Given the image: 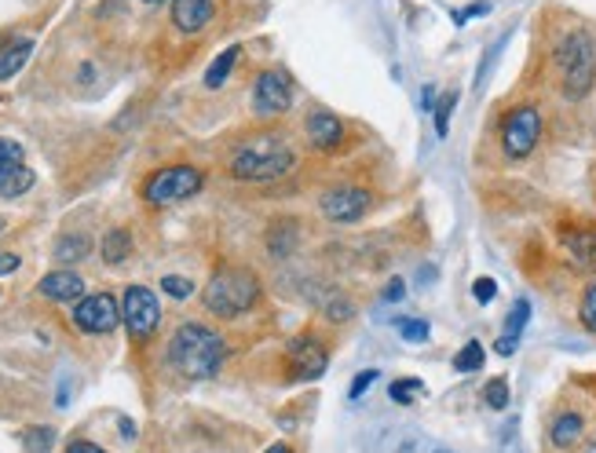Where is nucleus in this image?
<instances>
[{
    "instance_id": "58836bf2",
    "label": "nucleus",
    "mask_w": 596,
    "mask_h": 453,
    "mask_svg": "<svg viewBox=\"0 0 596 453\" xmlns=\"http://www.w3.org/2000/svg\"><path fill=\"white\" fill-rule=\"evenodd\" d=\"M421 110H436V88H432V84L421 92Z\"/></svg>"
},
{
    "instance_id": "0eeeda50",
    "label": "nucleus",
    "mask_w": 596,
    "mask_h": 453,
    "mask_svg": "<svg viewBox=\"0 0 596 453\" xmlns=\"http://www.w3.org/2000/svg\"><path fill=\"white\" fill-rule=\"evenodd\" d=\"M121 322H125L129 336L147 340V336L158 329V322H161L158 297H154L147 286H129L125 297H121Z\"/></svg>"
},
{
    "instance_id": "4be33fe9",
    "label": "nucleus",
    "mask_w": 596,
    "mask_h": 453,
    "mask_svg": "<svg viewBox=\"0 0 596 453\" xmlns=\"http://www.w3.org/2000/svg\"><path fill=\"white\" fill-rule=\"evenodd\" d=\"M293 245H296V223H293V220L274 223L271 234H267V249H271L274 256H285V252H293Z\"/></svg>"
},
{
    "instance_id": "72a5a7b5",
    "label": "nucleus",
    "mask_w": 596,
    "mask_h": 453,
    "mask_svg": "<svg viewBox=\"0 0 596 453\" xmlns=\"http://www.w3.org/2000/svg\"><path fill=\"white\" fill-rule=\"evenodd\" d=\"M377 377H380V370H362V373L351 381V392H348V395H351V399H362V392H366Z\"/></svg>"
},
{
    "instance_id": "a19ab883",
    "label": "nucleus",
    "mask_w": 596,
    "mask_h": 453,
    "mask_svg": "<svg viewBox=\"0 0 596 453\" xmlns=\"http://www.w3.org/2000/svg\"><path fill=\"white\" fill-rule=\"evenodd\" d=\"M585 453H596V442H592V446H585Z\"/></svg>"
},
{
    "instance_id": "c756f323",
    "label": "nucleus",
    "mask_w": 596,
    "mask_h": 453,
    "mask_svg": "<svg viewBox=\"0 0 596 453\" xmlns=\"http://www.w3.org/2000/svg\"><path fill=\"white\" fill-rule=\"evenodd\" d=\"M414 392H421V381H418V377H407V381H395L388 395H391V402L410 406V402H414Z\"/></svg>"
},
{
    "instance_id": "423d86ee",
    "label": "nucleus",
    "mask_w": 596,
    "mask_h": 453,
    "mask_svg": "<svg viewBox=\"0 0 596 453\" xmlns=\"http://www.w3.org/2000/svg\"><path fill=\"white\" fill-rule=\"evenodd\" d=\"M538 139H542V114L534 107H516L513 114H505V121H502V146H505L509 161L531 157Z\"/></svg>"
},
{
    "instance_id": "c9c22d12",
    "label": "nucleus",
    "mask_w": 596,
    "mask_h": 453,
    "mask_svg": "<svg viewBox=\"0 0 596 453\" xmlns=\"http://www.w3.org/2000/svg\"><path fill=\"white\" fill-rule=\"evenodd\" d=\"M403 297H407V286H403L399 278H391V282H388V289H384V300H388V304H395V300H403Z\"/></svg>"
},
{
    "instance_id": "dca6fc26",
    "label": "nucleus",
    "mask_w": 596,
    "mask_h": 453,
    "mask_svg": "<svg viewBox=\"0 0 596 453\" xmlns=\"http://www.w3.org/2000/svg\"><path fill=\"white\" fill-rule=\"evenodd\" d=\"M216 8H213V0H176L172 5V23L176 30L183 33H197V30H206L213 23Z\"/></svg>"
},
{
    "instance_id": "412c9836",
    "label": "nucleus",
    "mask_w": 596,
    "mask_h": 453,
    "mask_svg": "<svg viewBox=\"0 0 596 453\" xmlns=\"http://www.w3.org/2000/svg\"><path fill=\"white\" fill-rule=\"evenodd\" d=\"M238 52H242V48L231 44L224 55L213 59V66H209V73H206V84H209V88H220V84L231 77V70H235V62H238Z\"/></svg>"
},
{
    "instance_id": "79ce46f5",
    "label": "nucleus",
    "mask_w": 596,
    "mask_h": 453,
    "mask_svg": "<svg viewBox=\"0 0 596 453\" xmlns=\"http://www.w3.org/2000/svg\"><path fill=\"white\" fill-rule=\"evenodd\" d=\"M5 227H8V223H5V216H0V231H5Z\"/></svg>"
},
{
    "instance_id": "ea45409f",
    "label": "nucleus",
    "mask_w": 596,
    "mask_h": 453,
    "mask_svg": "<svg viewBox=\"0 0 596 453\" xmlns=\"http://www.w3.org/2000/svg\"><path fill=\"white\" fill-rule=\"evenodd\" d=\"M267 453H293V449H289V446H285V442H274V446H271V449H267Z\"/></svg>"
},
{
    "instance_id": "9d476101",
    "label": "nucleus",
    "mask_w": 596,
    "mask_h": 453,
    "mask_svg": "<svg viewBox=\"0 0 596 453\" xmlns=\"http://www.w3.org/2000/svg\"><path fill=\"white\" fill-rule=\"evenodd\" d=\"M118 322H121V307H118V300H114L111 293L84 297V300H77V307H73V326L84 329V333H91V336L114 333Z\"/></svg>"
},
{
    "instance_id": "2f4dec72",
    "label": "nucleus",
    "mask_w": 596,
    "mask_h": 453,
    "mask_svg": "<svg viewBox=\"0 0 596 453\" xmlns=\"http://www.w3.org/2000/svg\"><path fill=\"white\" fill-rule=\"evenodd\" d=\"M472 297H476L479 304H490L494 297H498V282H494V278H476V286H472Z\"/></svg>"
},
{
    "instance_id": "6ab92c4d",
    "label": "nucleus",
    "mask_w": 596,
    "mask_h": 453,
    "mask_svg": "<svg viewBox=\"0 0 596 453\" xmlns=\"http://www.w3.org/2000/svg\"><path fill=\"white\" fill-rule=\"evenodd\" d=\"M582 431H585V420L578 413H560L553 420V428H549V439H553L556 449H571L582 439Z\"/></svg>"
},
{
    "instance_id": "e433bc0d",
    "label": "nucleus",
    "mask_w": 596,
    "mask_h": 453,
    "mask_svg": "<svg viewBox=\"0 0 596 453\" xmlns=\"http://www.w3.org/2000/svg\"><path fill=\"white\" fill-rule=\"evenodd\" d=\"M66 453H107V449H103V446H95V442H81V439H77V442L66 446Z\"/></svg>"
},
{
    "instance_id": "1a4fd4ad",
    "label": "nucleus",
    "mask_w": 596,
    "mask_h": 453,
    "mask_svg": "<svg viewBox=\"0 0 596 453\" xmlns=\"http://www.w3.org/2000/svg\"><path fill=\"white\" fill-rule=\"evenodd\" d=\"M34 168L26 165V150L15 139H0V198H19L34 187Z\"/></svg>"
},
{
    "instance_id": "473e14b6",
    "label": "nucleus",
    "mask_w": 596,
    "mask_h": 453,
    "mask_svg": "<svg viewBox=\"0 0 596 453\" xmlns=\"http://www.w3.org/2000/svg\"><path fill=\"white\" fill-rule=\"evenodd\" d=\"M486 12H490V0H476V5H468V8H461V12H454V23H457V26H465L468 19L486 15Z\"/></svg>"
},
{
    "instance_id": "20e7f679",
    "label": "nucleus",
    "mask_w": 596,
    "mask_h": 453,
    "mask_svg": "<svg viewBox=\"0 0 596 453\" xmlns=\"http://www.w3.org/2000/svg\"><path fill=\"white\" fill-rule=\"evenodd\" d=\"M556 70L563 80L567 99H585L596 80V48L585 33H567L556 44Z\"/></svg>"
},
{
    "instance_id": "b1692460",
    "label": "nucleus",
    "mask_w": 596,
    "mask_h": 453,
    "mask_svg": "<svg viewBox=\"0 0 596 453\" xmlns=\"http://www.w3.org/2000/svg\"><path fill=\"white\" fill-rule=\"evenodd\" d=\"M483 366V344L479 340H468L457 354H454V370L457 373H476Z\"/></svg>"
},
{
    "instance_id": "cd10ccee",
    "label": "nucleus",
    "mask_w": 596,
    "mask_h": 453,
    "mask_svg": "<svg viewBox=\"0 0 596 453\" xmlns=\"http://www.w3.org/2000/svg\"><path fill=\"white\" fill-rule=\"evenodd\" d=\"M399 336L410 344H425L428 340V322L425 318H399Z\"/></svg>"
},
{
    "instance_id": "bb28decb",
    "label": "nucleus",
    "mask_w": 596,
    "mask_h": 453,
    "mask_svg": "<svg viewBox=\"0 0 596 453\" xmlns=\"http://www.w3.org/2000/svg\"><path fill=\"white\" fill-rule=\"evenodd\" d=\"M454 107H457V92H447V96L436 103V132H439V136L450 132V114H454Z\"/></svg>"
},
{
    "instance_id": "7ed1b4c3",
    "label": "nucleus",
    "mask_w": 596,
    "mask_h": 453,
    "mask_svg": "<svg viewBox=\"0 0 596 453\" xmlns=\"http://www.w3.org/2000/svg\"><path fill=\"white\" fill-rule=\"evenodd\" d=\"M293 165H296V157L278 136H256L245 146H238L231 157V172L238 179H245V184H267V179L285 175Z\"/></svg>"
},
{
    "instance_id": "9b49d317",
    "label": "nucleus",
    "mask_w": 596,
    "mask_h": 453,
    "mask_svg": "<svg viewBox=\"0 0 596 453\" xmlns=\"http://www.w3.org/2000/svg\"><path fill=\"white\" fill-rule=\"evenodd\" d=\"M370 209V191L362 187H333L322 194V216L330 223H355Z\"/></svg>"
},
{
    "instance_id": "393cba45",
    "label": "nucleus",
    "mask_w": 596,
    "mask_h": 453,
    "mask_svg": "<svg viewBox=\"0 0 596 453\" xmlns=\"http://www.w3.org/2000/svg\"><path fill=\"white\" fill-rule=\"evenodd\" d=\"M483 399L490 410H505L509 406V381L505 377H494L486 388H483Z\"/></svg>"
},
{
    "instance_id": "39448f33",
    "label": "nucleus",
    "mask_w": 596,
    "mask_h": 453,
    "mask_svg": "<svg viewBox=\"0 0 596 453\" xmlns=\"http://www.w3.org/2000/svg\"><path fill=\"white\" fill-rule=\"evenodd\" d=\"M197 191H202V172L190 168V165H172V168L154 172L143 184V202L161 209V205H176Z\"/></svg>"
},
{
    "instance_id": "4c0bfd02",
    "label": "nucleus",
    "mask_w": 596,
    "mask_h": 453,
    "mask_svg": "<svg viewBox=\"0 0 596 453\" xmlns=\"http://www.w3.org/2000/svg\"><path fill=\"white\" fill-rule=\"evenodd\" d=\"M12 270H19V256L15 252H0V275H12Z\"/></svg>"
},
{
    "instance_id": "a878e982",
    "label": "nucleus",
    "mask_w": 596,
    "mask_h": 453,
    "mask_svg": "<svg viewBox=\"0 0 596 453\" xmlns=\"http://www.w3.org/2000/svg\"><path fill=\"white\" fill-rule=\"evenodd\" d=\"M23 442H26V453H48V446L55 442V431L52 428H26Z\"/></svg>"
},
{
    "instance_id": "5701e85b",
    "label": "nucleus",
    "mask_w": 596,
    "mask_h": 453,
    "mask_svg": "<svg viewBox=\"0 0 596 453\" xmlns=\"http://www.w3.org/2000/svg\"><path fill=\"white\" fill-rule=\"evenodd\" d=\"M88 238L84 234H66V238H59V245H55V260L59 263H77V260H84L88 256Z\"/></svg>"
},
{
    "instance_id": "f257e3e1",
    "label": "nucleus",
    "mask_w": 596,
    "mask_h": 453,
    "mask_svg": "<svg viewBox=\"0 0 596 453\" xmlns=\"http://www.w3.org/2000/svg\"><path fill=\"white\" fill-rule=\"evenodd\" d=\"M224 354H227L224 336L216 329L202 326V322L179 326L176 336H172V344H168V362H172L183 377H190V381L216 377L220 366H224Z\"/></svg>"
},
{
    "instance_id": "f704fd0d",
    "label": "nucleus",
    "mask_w": 596,
    "mask_h": 453,
    "mask_svg": "<svg viewBox=\"0 0 596 453\" xmlns=\"http://www.w3.org/2000/svg\"><path fill=\"white\" fill-rule=\"evenodd\" d=\"M326 315H330L333 322H344V318H351V304H348V300H333Z\"/></svg>"
},
{
    "instance_id": "aec40b11",
    "label": "nucleus",
    "mask_w": 596,
    "mask_h": 453,
    "mask_svg": "<svg viewBox=\"0 0 596 453\" xmlns=\"http://www.w3.org/2000/svg\"><path fill=\"white\" fill-rule=\"evenodd\" d=\"M129 252H132V234L121 231V227L107 231V238H103V260H107V263H125Z\"/></svg>"
},
{
    "instance_id": "4468645a",
    "label": "nucleus",
    "mask_w": 596,
    "mask_h": 453,
    "mask_svg": "<svg viewBox=\"0 0 596 453\" xmlns=\"http://www.w3.org/2000/svg\"><path fill=\"white\" fill-rule=\"evenodd\" d=\"M308 143L322 154H333L341 143H344V121L330 110H315L308 118Z\"/></svg>"
},
{
    "instance_id": "ddd939ff",
    "label": "nucleus",
    "mask_w": 596,
    "mask_h": 453,
    "mask_svg": "<svg viewBox=\"0 0 596 453\" xmlns=\"http://www.w3.org/2000/svg\"><path fill=\"white\" fill-rule=\"evenodd\" d=\"M289 358H293V366H296V377L301 381H319L330 366V354L319 340L312 336H293L289 340Z\"/></svg>"
},
{
    "instance_id": "f03ea898",
    "label": "nucleus",
    "mask_w": 596,
    "mask_h": 453,
    "mask_svg": "<svg viewBox=\"0 0 596 453\" xmlns=\"http://www.w3.org/2000/svg\"><path fill=\"white\" fill-rule=\"evenodd\" d=\"M260 297V282L253 270L245 267H220L216 275L209 278L206 293H202V304L216 315V318H238L245 315Z\"/></svg>"
},
{
    "instance_id": "7c9ffc66",
    "label": "nucleus",
    "mask_w": 596,
    "mask_h": 453,
    "mask_svg": "<svg viewBox=\"0 0 596 453\" xmlns=\"http://www.w3.org/2000/svg\"><path fill=\"white\" fill-rule=\"evenodd\" d=\"M161 289H165L168 297H176V300H187V297L194 293V282L183 278V275H165V278H161Z\"/></svg>"
},
{
    "instance_id": "2eb2a0df",
    "label": "nucleus",
    "mask_w": 596,
    "mask_h": 453,
    "mask_svg": "<svg viewBox=\"0 0 596 453\" xmlns=\"http://www.w3.org/2000/svg\"><path fill=\"white\" fill-rule=\"evenodd\" d=\"M41 297L59 300V304H77L84 300V278L77 270H52V275L41 278Z\"/></svg>"
},
{
    "instance_id": "6e6552de",
    "label": "nucleus",
    "mask_w": 596,
    "mask_h": 453,
    "mask_svg": "<svg viewBox=\"0 0 596 453\" xmlns=\"http://www.w3.org/2000/svg\"><path fill=\"white\" fill-rule=\"evenodd\" d=\"M293 107V77L285 70H264L253 88V110L260 118L285 114Z\"/></svg>"
},
{
    "instance_id": "f8f14e48",
    "label": "nucleus",
    "mask_w": 596,
    "mask_h": 453,
    "mask_svg": "<svg viewBox=\"0 0 596 453\" xmlns=\"http://www.w3.org/2000/svg\"><path fill=\"white\" fill-rule=\"evenodd\" d=\"M560 245L578 270H596V227L592 223H567L560 227Z\"/></svg>"
},
{
    "instance_id": "c85d7f7f",
    "label": "nucleus",
    "mask_w": 596,
    "mask_h": 453,
    "mask_svg": "<svg viewBox=\"0 0 596 453\" xmlns=\"http://www.w3.org/2000/svg\"><path fill=\"white\" fill-rule=\"evenodd\" d=\"M578 318H582V326L589 329V333H596V282L582 293V307H578Z\"/></svg>"
},
{
    "instance_id": "a211bd4d",
    "label": "nucleus",
    "mask_w": 596,
    "mask_h": 453,
    "mask_svg": "<svg viewBox=\"0 0 596 453\" xmlns=\"http://www.w3.org/2000/svg\"><path fill=\"white\" fill-rule=\"evenodd\" d=\"M531 322V304L527 300H516V307L509 311V318H505V333H502V340L494 344V351L498 354H513L516 351V344H520V333H524V326Z\"/></svg>"
},
{
    "instance_id": "f3484780",
    "label": "nucleus",
    "mask_w": 596,
    "mask_h": 453,
    "mask_svg": "<svg viewBox=\"0 0 596 453\" xmlns=\"http://www.w3.org/2000/svg\"><path fill=\"white\" fill-rule=\"evenodd\" d=\"M30 55H34V41H30V37H15V41H5V44H0V80L15 77V73L26 66Z\"/></svg>"
}]
</instances>
